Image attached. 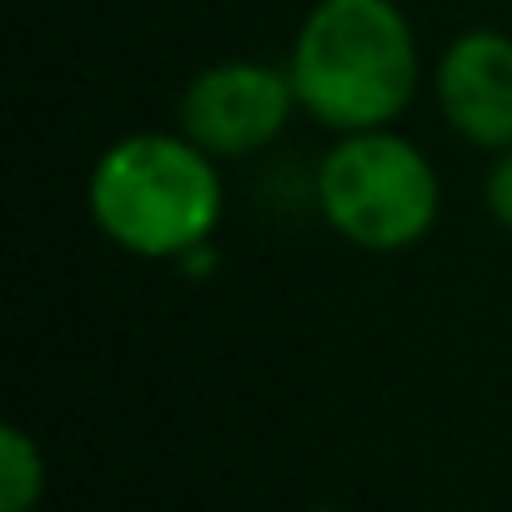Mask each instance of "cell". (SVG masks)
Returning a JSON list of instances; mask_svg holds the SVG:
<instances>
[{
    "mask_svg": "<svg viewBox=\"0 0 512 512\" xmlns=\"http://www.w3.org/2000/svg\"><path fill=\"white\" fill-rule=\"evenodd\" d=\"M91 226L136 262H186L226 216L221 161L186 131H126L91 161Z\"/></svg>",
    "mask_w": 512,
    "mask_h": 512,
    "instance_id": "7a4b0ae2",
    "label": "cell"
},
{
    "mask_svg": "<svg viewBox=\"0 0 512 512\" xmlns=\"http://www.w3.org/2000/svg\"><path fill=\"white\" fill-rule=\"evenodd\" d=\"M46 492V457L16 422L0 427V512H31Z\"/></svg>",
    "mask_w": 512,
    "mask_h": 512,
    "instance_id": "8992f818",
    "label": "cell"
},
{
    "mask_svg": "<svg viewBox=\"0 0 512 512\" xmlns=\"http://www.w3.org/2000/svg\"><path fill=\"white\" fill-rule=\"evenodd\" d=\"M432 96L447 131L462 146L482 156L507 151L512 146V36L492 26L457 31L432 66Z\"/></svg>",
    "mask_w": 512,
    "mask_h": 512,
    "instance_id": "5b68a950",
    "label": "cell"
},
{
    "mask_svg": "<svg viewBox=\"0 0 512 512\" xmlns=\"http://www.w3.org/2000/svg\"><path fill=\"white\" fill-rule=\"evenodd\" d=\"M482 206H487L492 226L512 236V146L487 161V171H482Z\"/></svg>",
    "mask_w": 512,
    "mask_h": 512,
    "instance_id": "52a82bcc",
    "label": "cell"
},
{
    "mask_svg": "<svg viewBox=\"0 0 512 512\" xmlns=\"http://www.w3.org/2000/svg\"><path fill=\"white\" fill-rule=\"evenodd\" d=\"M322 221L367 256H402L442 221L437 161L397 126L337 136L312 181Z\"/></svg>",
    "mask_w": 512,
    "mask_h": 512,
    "instance_id": "3957f363",
    "label": "cell"
},
{
    "mask_svg": "<svg viewBox=\"0 0 512 512\" xmlns=\"http://www.w3.org/2000/svg\"><path fill=\"white\" fill-rule=\"evenodd\" d=\"M292 116L302 111L287 66L256 56L211 61L176 96V131H186L216 161L262 156L267 146L282 141Z\"/></svg>",
    "mask_w": 512,
    "mask_h": 512,
    "instance_id": "277c9868",
    "label": "cell"
},
{
    "mask_svg": "<svg viewBox=\"0 0 512 512\" xmlns=\"http://www.w3.org/2000/svg\"><path fill=\"white\" fill-rule=\"evenodd\" d=\"M282 66L297 111L332 136L397 126L422 86V46L397 0H317Z\"/></svg>",
    "mask_w": 512,
    "mask_h": 512,
    "instance_id": "6da1fadb",
    "label": "cell"
}]
</instances>
